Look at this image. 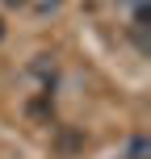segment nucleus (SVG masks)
<instances>
[{
	"label": "nucleus",
	"mask_w": 151,
	"mask_h": 159,
	"mask_svg": "<svg viewBox=\"0 0 151 159\" xmlns=\"http://www.w3.org/2000/svg\"><path fill=\"white\" fill-rule=\"evenodd\" d=\"M0 42H4V21H0Z\"/></svg>",
	"instance_id": "4"
},
{
	"label": "nucleus",
	"mask_w": 151,
	"mask_h": 159,
	"mask_svg": "<svg viewBox=\"0 0 151 159\" xmlns=\"http://www.w3.org/2000/svg\"><path fill=\"white\" fill-rule=\"evenodd\" d=\"M122 159H151V143H147L143 134H139V138H130V147L122 151Z\"/></svg>",
	"instance_id": "1"
},
{
	"label": "nucleus",
	"mask_w": 151,
	"mask_h": 159,
	"mask_svg": "<svg viewBox=\"0 0 151 159\" xmlns=\"http://www.w3.org/2000/svg\"><path fill=\"white\" fill-rule=\"evenodd\" d=\"M0 4H8V8H21V4H30V0H0Z\"/></svg>",
	"instance_id": "3"
},
{
	"label": "nucleus",
	"mask_w": 151,
	"mask_h": 159,
	"mask_svg": "<svg viewBox=\"0 0 151 159\" xmlns=\"http://www.w3.org/2000/svg\"><path fill=\"white\" fill-rule=\"evenodd\" d=\"M134 42H139V50H147V8L143 4L134 13Z\"/></svg>",
	"instance_id": "2"
}]
</instances>
